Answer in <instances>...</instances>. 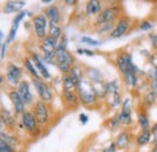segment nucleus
Wrapping results in <instances>:
<instances>
[{
	"label": "nucleus",
	"instance_id": "f257e3e1",
	"mask_svg": "<svg viewBox=\"0 0 157 152\" xmlns=\"http://www.w3.org/2000/svg\"><path fill=\"white\" fill-rule=\"evenodd\" d=\"M78 94L80 101L86 106L94 105L98 98L94 85L90 80H86V78H82L78 85Z\"/></svg>",
	"mask_w": 157,
	"mask_h": 152
},
{
	"label": "nucleus",
	"instance_id": "f03ea898",
	"mask_svg": "<svg viewBox=\"0 0 157 152\" xmlns=\"http://www.w3.org/2000/svg\"><path fill=\"white\" fill-rule=\"evenodd\" d=\"M40 50L44 55V60L48 62L50 64H52L53 59L57 57V50H58V40L47 36L44 40H41L40 44Z\"/></svg>",
	"mask_w": 157,
	"mask_h": 152
},
{
	"label": "nucleus",
	"instance_id": "7ed1b4c3",
	"mask_svg": "<svg viewBox=\"0 0 157 152\" xmlns=\"http://www.w3.org/2000/svg\"><path fill=\"white\" fill-rule=\"evenodd\" d=\"M56 65L58 66L59 71L63 74H69L70 70L74 68V58L71 53L67 50H57V57H56Z\"/></svg>",
	"mask_w": 157,
	"mask_h": 152
},
{
	"label": "nucleus",
	"instance_id": "20e7f679",
	"mask_svg": "<svg viewBox=\"0 0 157 152\" xmlns=\"http://www.w3.org/2000/svg\"><path fill=\"white\" fill-rule=\"evenodd\" d=\"M47 17L45 16V13H40L36 15L34 19H33V28L35 32L36 38L44 40L45 38H47Z\"/></svg>",
	"mask_w": 157,
	"mask_h": 152
},
{
	"label": "nucleus",
	"instance_id": "39448f33",
	"mask_svg": "<svg viewBox=\"0 0 157 152\" xmlns=\"http://www.w3.org/2000/svg\"><path fill=\"white\" fill-rule=\"evenodd\" d=\"M120 13V7L118 6H111V7H108L105 10H103L96 19V24L97 25H103V24H106V23H111L114 22L115 18L117 17V15Z\"/></svg>",
	"mask_w": 157,
	"mask_h": 152
},
{
	"label": "nucleus",
	"instance_id": "423d86ee",
	"mask_svg": "<svg viewBox=\"0 0 157 152\" xmlns=\"http://www.w3.org/2000/svg\"><path fill=\"white\" fill-rule=\"evenodd\" d=\"M116 65H117L118 70L123 74V76L128 74V73H131V71H137V68L132 63V56L128 55V53L120 55L116 59Z\"/></svg>",
	"mask_w": 157,
	"mask_h": 152
},
{
	"label": "nucleus",
	"instance_id": "0eeeda50",
	"mask_svg": "<svg viewBox=\"0 0 157 152\" xmlns=\"http://www.w3.org/2000/svg\"><path fill=\"white\" fill-rule=\"evenodd\" d=\"M33 83H34V87L38 92V95L40 97V100L45 101V103H50L53 98V94H52V91L51 88L41 80H36L34 78L33 80Z\"/></svg>",
	"mask_w": 157,
	"mask_h": 152
},
{
	"label": "nucleus",
	"instance_id": "6e6552de",
	"mask_svg": "<svg viewBox=\"0 0 157 152\" xmlns=\"http://www.w3.org/2000/svg\"><path fill=\"white\" fill-rule=\"evenodd\" d=\"M120 124L122 126H129L132 123V101L129 98H126L122 103V109L118 115Z\"/></svg>",
	"mask_w": 157,
	"mask_h": 152
},
{
	"label": "nucleus",
	"instance_id": "1a4fd4ad",
	"mask_svg": "<svg viewBox=\"0 0 157 152\" xmlns=\"http://www.w3.org/2000/svg\"><path fill=\"white\" fill-rule=\"evenodd\" d=\"M48 108L46 105L45 101L39 100L35 103L34 105V115L38 120V123L39 126H45L47 122H48Z\"/></svg>",
	"mask_w": 157,
	"mask_h": 152
},
{
	"label": "nucleus",
	"instance_id": "9d476101",
	"mask_svg": "<svg viewBox=\"0 0 157 152\" xmlns=\"http://www.w3.org/2000/svg\"><path fill=\"white\" fill-rule=\"evenodd\" d=\"M22 124L29 133H35L38 131V126H39L35 115L29 112V111H25L22 115Z\"/></svg>",
	"mask_w": 157,
	"mask_h": 152
},
{
	"label": "nucleus",
	"instance_id": "9b49d317",
	"mask_svg": "<svg viewBox=\"0 0 157 152\" xmlns=\"http://www.w3.org/2000/svg\"><path fill=\"white\" fill-rule=\"evenodd\" d=\"M22 76V70L17 65L15 64H9L7 68H6V78H7V82L12 86H18L20 85V78Z\"/></svg>",
	"mask_w": 157,
	"mask_h": 152
},
{
	"label": "nucleus",
	"instance_id": "f8f14e48",
	"mask_svg": "<svg viewBox=\"0 0 157 152\" xmlns=\"http://www.w3.org/2000/svg\"><path fill=\"white\" fill-rule=\"evenodd\" d=\"M9 98H10V100L12 101V105H13V109H15L16 114L23 115L24 112H25V104H24V101L22 100L21 95L18 94L17 89H12V91H10Z\"/></svg>",
	"mask_w": 157,
	"mask_h": 152
},
{
	"label": "nucleus",
	"instance_id": "ddd939ff",
	"mask_svg": "<svg viewBox=\"0 0 157 152\" xmlns=\"http://www.w3.org/2000/svg\"><path fill=\"white\" fill-rule=\"evenodd\" d=\"M17 92L21 95V98L25 105H30L33 103V94L30 92L29 83L27 81H21L20 85L17 86Z\"/></svg>",
	"mask_w": 157,
	"mask_h": 152
},
{
	"label": "nucleus",
	"instance_id": "4468645a",
	"mask_svg": "<svg viewBox=\"0 0 157 152\" xmlns=\"http://www.w3.org/2000/svg\"><path fill=\"white\" fill-rule=\"evenodd\" d=\"M128 27H129V19L127 18V17H122V18H120L118 19V22L116 23L115 29L111 32L110 36H111L113 39L121 38L122 35H124V34H126V32H127Z\"/></svg>",
	"mask_w": 157,
	"mask_h": 152
},
{
	"label": "nucleus",
	"instance_id": "2eb2a0df",
	"mask_svg": "<svg viewBox=\"0 0 157 152\" xmlns=\"http://www.w3.org/2000/svg\"><path fill=\"white\" fill-rule=\"evenodd\" d=\"M27 15V12L25 11H21L18 15H16V17L13 19V22H12V25H11V29H10V32H9V36L6 39V44H10V42H12L15 38H16V33H17V29H18V24H20V22L23 19V17Z\"/></svg>",
	"mask_w": 157,
	"mask_h": 152
},
{
	"label": "nucleus",
	"instance_id": "dca6fc26",
	"mask_svg": "<svg viewBox=\"0 0 157 152\" xmlns=\"http://www.w3.org/2000/svg\"><path fill=\"white\" fill-rule=\"evenodd\" d=\"M30 59L33 60L34 65L36 66V69H38V71L40 73L41 77H44V78L48 80V78L51 77V75H50L48 70L46 69V66L44 65V63H42V60L40 59L39 56H38V55H35V53H32V55H30Z\"/></svg>",
	"mask_w": 157,
	"mask_h": 152
},
{
	"label": "nucleus",
	"instance_id": "f3484780",
	"mask_svg": "<svg viewBox=\"0 0 157 152\" xmlns=\"http://www.w3.org/2000/svg\"><path fill=\"white\" fill-rule=\"evenodd\" d=\"M25 5L24 1L22 0H12V1H7L4 6V12L5 13H13V12H18ZM20 13V12H18Z\"/></svg>",
	"mask_w": 157,
	"mask_h": 152
},
{
	"label": "nucleus",
	"instance_id": "a211bd4d",
	"mask_svg": "<svg viewBox=\"0 0 157 152\" xmlns=\"http://www.w3.org/2000/svg\"><path fill=\"white\" fill-rule=\"evenodd\" d=\"M45 16L47 17V19H50V22H57L58 23L60 19V12L59 9L56 5H51L46 9L45 11Z\"/></svg>",
	"mask_w": 157,
	"mask_h": 152
},
{
	"label": "nucleus",
	"instance_id": "6ab92c4d",
	"mask_svg": "<svg viewBox=\"0 0 157 152\" xmlns=\"http://www.w3.org/2000/svg\"><path fill=\"white\" fill-rule=\"evenodd\" d=\"M101 12V2L98 0H91L87 2L86 5V13L88 16H92V15H97Z\"/></svg>",
	"mask_w": 157,
	"mask_h": 152
},
{
	"label": "nucleus",
	"instance_id": "aec40b11",
	"mask_svg": "<svg viewBox=\"0 0 157 152\" xmlns=\"http://www.w3.org/2000/svg\"><path fill=\"white\" fill-rule=\"evenodd\" d=\"M63 98L65 100V103L70 106H76L80 101V98H78V91L76 92H67V91H63Z\"/></svg>",
	"mask_w": 157,
	"mask_h": 152
},
{
	"label": "nucleus",
	"instance_id": "412c9836",
	"mask_svg": "<svg viewBox=\"0 0 157 152\" xmlns=\"http://www.w3.org/2000/svg\"><path fill=\"white\" fill-rule=\"evenodd\" d=\"M63 91H67V92H76L78 91V86L74 83L70 74L63 76Z\"/></svg>",
	"mask_w": 157,
	"mask_h": 152
},
{
	"label": "nucleus",
	"instance_id": "4be33fe9",
	"mask_svg": "<svg viewBox=\"0 0 157 152\" xmlns=\"http://www.w3.org/2000/svg\"><path fill=\"white\" fill-rule=\"evenodd\" d=\"M48 36L58 40L62 36V30L57 22H50L48 23Z\"/></svg>",
	"mask_w": 157,
	"mask_h": 152
},
{
	"label": "nucleus",
	"instance_id": "5701e85b",
	"mask_svg": "<svg viewBox=\"0 0 157 152\" xmlns=\"http://www.w3.org/2000/svg\"><path fill=\"white\" fill-rule=\"evenodd\" d=\"M24 66H25L27 71H28V73H29L30 75L33 76L34 78H36V80H40L39 71H38L36 66L34 65V63H33V60H32L30 58H27V59L24 60Z\"/></svg>",
	"mask_w": 157,
	"mask_h": 152
},
{
	"label": "nucleus",
	"instance_id": "b1692460",
	"mask_svg": "<svg viewBox=\"0 0 157 152\" xmlns=\"http://www.w3.org/2000/svg\"><path fill=\"white\" fill-rule=\"evenodd\" d=\"M86 76L88 77V80L92 82V83H97V82H103V76L99 73L97 69H87L86 70Z\"/></svg>",
	"mask_w": 157,
	"mask_h": 152
},
{
	"label": "nucleus",
	"instance_id": "393cba45",
	"mask_svg": "<svg viewBox=\"0 0 157 152\" xmlns=\"http://www.w3.org/2000/svg\"><path fill=\"white\" fill-rule=\"evenodd\" d=\"M116 146H118L120 149H126L129 145V136L127 132H122L118 134V136L116 138Z\"/></svg>",
	"mask_w": 157,
	"mask_h": 152
},
{
	"label": "nucleus",
	"instance_id": "a878e982",
	"mask_svg": "<svg viewBox=\"0 0 157 152\" xmlns=\"http://www.w3.org/2000/svg\"><path fill=\"white\" fill-rule=\"evenodd\" d=\"M124 81H126V83H127L129 87L134 88V87L138 85L137 71H131V73L126 74V75H124Z\"/></svg>",
	"mask_w": 157,
	"mask_h": 152
},
{
	"label": "nucleus",
	"instance_id": "bb28decb",
	"mask_svg": "<svg viewBox=\"0 0 157 152\" xmlns=\"http://www.w3.org/2000/svg\"><path fill=\"white\" fill-rule=\"evenodd\" d=\"M138 121H139V126L141 127L143 131H147L149 127H150V121H149V117L146 116L145 112H139L138 115Z\"/></svg>",
	"mask_w": 157,
	"mask_h": 152
},
{
	"label": "nucleus",
	"instance_id": "cd10ccee",
	"mask_svg": "<svg viewBox=\"0 0 157 152\" xmlns=\"http://www.w3.org/2000/svg\"><path fill=\"white\" fill-rule=\"evenodd\" d=\"M150 138H151V131L147 129V131H143L141 133L138 135L137 138V142L139 145H145L150 141Z\"/></svg>",
	"mask_w": 157,
	"mask_h": 152
},
{
	"label": "nucleus",
	"instance_id": "c85d7f7f",
	"mask_svg": "<svg viewBox=\"0 0 157 152\" xmlns=\"http://www.w3.org/2000/svg\"><path fill=\"white\" fill-rule=\"evenodd\" d=\"M1 121L6 126H13L15 124V118L12 117V115L10 114L7 110H4V109L1 111Z\"/></svg>",
	"mask_w": 157,
	"mask_h": 152
},
{
	"label": "nucleus",
	"instance_id": "c756f323",
	"mask_svg": "<svg viewBox=\"0 0 157 152\" xmlns=\"http://www.w3.org/2000/svg\"><path fill=\"white\" fill-rule=\"evenodd\" d=\"M106 98H108V103L111 108H115L117 106L118 104L121 103V97H120V93H113V94H106Z\"/></svg>",
	"mask_w": 157,
	"mask_h": 152
},
{
	"label": "nucleus",
	"instance_id": "7c9ffc66",
	"mask_svg": "<svg viewBox=\"0 0 157 152\" xmlns=\"http://www.w3.org/2000/svg\"><path fill=\"white\" fill-rule=\"evenodd\" d=\"M156 97H157V93L155 89H151V91H149L146 95H145V98H144V104L145 105H147V106H151L154 103H155V100H156Z\"/></svg>",
	"mask_w": 157,
	"mask_h": 152
},
{
	"label": "nucleus",
	"instance_id": "2f4dec72",
	"mask_svg": "<svg viewBox=\"0 0 157 152\" xmlns=\"http://www.w3.org/2000/svg\"><path fill=\"white\" fill-rule=\"evenodd\" d=\"M1 141H5L6 144H9V145H11V146H13V145L17 142V140H16L15 136L9 135V134L5 133V132H1Z\"/></svg>",
	"mask_w": 157,
	"mask_h": 152
},
{
	"label": "nucleus",
	"instance_id": "473e14b6",
	"mask_svg": "<svg viewBox=\"0 0 157 152\" xmlns=\"http://www.w3.org/2000/svg\"><path fill=\"white\" fill-rule=\"evenodd\" d=\"M152 28H154V23H152L151 21H149V19H145V21L140 22V24H139V29H140V30H144V32L150 30V29H152Z\"/></svg>",
	"mask_w": 157,
	"mask_h": 152
},
{
	"label": "nucleus",
	"instance_id": "72a5a7b5",
	"mask_svg": "<svg viewBox=\"0 0 157 152\" xmlns=\"http://www.w3.org/2000/svg\"><path fill=\"white\" fill-rule=\"evenodd\" d=\"M81 41L85 42V44H88V45H91V46H98V45L101 44V42L98 41V40L91 39V38H88V36H82V38H81Z\"/></svg>",
	"mask_w": 157,
	"mask_h": 152
},
{
	"label": "nucleus",
	"instance_id": "f704fd0d",
	"mask_svg": "<svg viewBox=\"0 0 157 152\" xmlns=\"http://www.w3.org/2000/svg\"><path fill=\"white\" fill-rule=\"evenodd\" d=\"M0 146H1V151H5V152H16V150H13V146L6 144L5 141H1L0 142Z\"/></svg>",
	"mask_w": 157,
	"mask_h": 152
},
{
	"label": "nucleus",
	"instance_id": "c9c22d12",
	"mask_svg": "<svg viewBox=\"0 0 157 152\" xmlns=\"http://www.w3.org/2000/svg\"><path fill=\"white\" fill-rule=\"evenodd\" d=\"M113 24H114V22H111V23H106V24H103V25H99V33L101 34V33H105V32L110 30V28L113 27Z\"/></svg>",
	"mask_w": 157,
	"mask_h": 152
},
{
	"label": "nucleus",
	"instance_id": "e433bc0d",
	"mask_svg": "<svg viewBox=\"0 0 157 152\" xmlns=\"http://www.w3.org/2000/svg\"><path fill=\"white\" fill-rule=\"evenodd\" d=\"M78 53L80 55H87V56H94V52L86 50V48H78Z\"/></svg>",
	"mask_w": 157,
	"mask_h": 152
},
{
	"label": "nucleus",
	"instance_id": "4c0bfd02",
	"mask_svg": "<svg viewBox=\"0 0 157 152\" xmlns=\"http://www.w3.org/2000/svg\"><path fill=\"white\" fill-rule=\"evenodd\" d=\"M149 38L151 40V44H152L154 48H157V34H151Z\"/></svg>",
	"mask_w": 157,
	"mask_h": 152
},
{
	"label": "nucleus",
	"instance_id": "58836bf2",
	"mask_svg": "<svg viewBox=\"0 0 157 152\" xmlns=\"http://www.w3.org/2000/svg\"><path fill=\"white\" fill-rule=\"evenodd\" d=\"M78 118H80V122H81L82 124H86L87 121H88V116L85 114H81L80 116H78Z\"/></svg>",
	"mask_w": 157,
	"mask_h": 152
},
{
	"label": "nucleus",
	"instance_id": "ea45409f",
	"mask_svg": "<svg viewBox=\"0 0 157 152\" xmlns=\"http://www.w3.org/2000/svg\"><path fill=\"white\" fill-rule=\"evenodd\" d=\"M110 121H111V126H113V128H116L118 124H120V120H118V116L114 117V118H111Z\"/></svg>",
	"mask_w": 157,
	"mask_h": 152
},
{
	"label": "nucleus",
	"instance_id": "a19ab883",
	"mask_svg": "<svg viewBox=\"0 0 157 152\" xmlns=\"http://www.w3.org/2000/svg\"><path fill=\"white\" fill-rule=\"evenodd\" d=\"M115 150H116V144H115V142H113V144H110L109 149L104 150L103 152H115Z\"/></svg>",
	"mask_w": 157,
	"mask_h": 152
},
{
	"label": "nucleus",
	"instance_id": "79ce46f5",
	"mask_svg": "<svg viewBox=\"0 0 157 152\" xmlns=\"http://www.w3.org/2000/svg\"><path fill=\"white\" fill-rule=\"evenodd\" d=\"M6 42H4V44H1V59H4L5 57V47H6Z\"/></svg>",
	"mask_w": 157,
	"mask_h": 152
},
{
	"label": "nucleus",
	"instance_id": "37998d69",
	"mask_svg": "<svg viewBox=\"0 0 157 152\" xmlns=\"http://www.w3.org/2000/svg\"><path fill=\"white\" fill-rule=\"evenodd\" d=\"M64 2H65V4H68V5H73V4L75 5V4H76V1H74V0H65Z\"/></svg>",
	"mask_w": 157,
	"mask_h": 152
},
{
	"label": "nucleus",
	"instance_id": "c03bdc74",
	"mask_svg": "<svg viewBox=\"0 0 157 152\" xmlns=\"http://www.w3.org/2000/svg\"><path fill=\"white\" fill-rule=\"evenodd\" d=\"M155 133H157V123L151 128V134H155Z\"/></svg>",
	"mask_w": 157,
	"mask_h": 152
},
{
	"label": "nucleus",
	"instance_id": "a18cd8bd",
	"mask_svg": "<svg viewBox=\"0 0 157 152\" xmlns=\"http://www.w3.org/2000/svg\"><path fill=\"white\" fill-rule=\"evenodd\" d=\"M42 2H44V4H51L52 1H51V0H42Z\"/></svg>",
	"mask_w": 157,
	"mask_h": 152
},
{
	"label": "nucleus",
	"instance_id": "49530a36",
	"mask_svg": "<svg viewBox=\"0 0 157 152\" xmlns=\"http://www.w3.org/2000/svg\"><path fill=\"white\" fill-rule=\"evenodd\" d=\"M0 152H5V151H1V150H0Z\"/></svg>",
	"mask_w": 157,
	"mask_h": 152
}]
</instances>
